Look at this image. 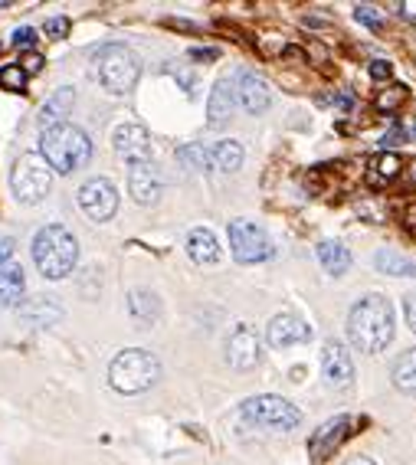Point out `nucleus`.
<instances>
[{"instance_id": "1", "label": "nucleus", "mask_w": 416, "mask_h": 465, "mask_svg": "<svg viewBox=\"0 0 416 465\" xmlns=\"http://www.w3.org/2000/svg\"><path fill=\"white\" fill-rule=\"evenodd\" d=\"M348 338L364 354H377L393 341V305L383 295H367L348 315Z\"/></svg>"}, {"instance_id": "2", "label": "nucleus", "mask_w": 416, "mask_h": 465, "mask_svg": "<svg viewBox=\"0 0 416 465\" xmlns=\"http://www.w3.org/2000/svg\"><path fill=\"white\" fill-rule=\"evenodd\" d=\"M40 154L50 171H56V174H73V171L89 164L92 142L83 128H75L66 122V125L46 128V132L40 134Z\"/></svg>"}, {"instance_id": "3", "label": "nucleus", "mask_w": 416, "mask_h": 465, "mask_svg": "<svg viewBox=\"0 0 416 465\" xmlns=\"http://www.w3.org/2000/svg\"><path fill=\"white\" fill-rule=\"evenodd\" d=\"M34 262L43 279H66L79 262V242L66 226L50 223L34 236Z\"/></svg>"}, {"instance_id": "4", "label": "nucleus", "mask_w": 416, "mask_h": 465, "mask_svg": "<svg viewBox=\"0 0 416 465\" xmlns=\"http://www.w3.org/2000/svg\"><path fill=\"white\" fill-rule=\"evenodd\" d=\"M161 377V361L142 348H128L122 351L109 367V383L118 393H144L151 391Z\"/></svg>"}, {"instance_id": "5", "label": "nucleus", "mask_w": 416, "mask_h": 465, "mask_svg": "<svg viewBox=\"0 0 416 465\" xmlns=\"http://www.w3.org/2000/svg\"><path fill=\"white\" fill-rule=\"evenodd\" d=\"M95 66H99L102 85H105L109 92H115V95L132 92L134 83H138V75H142V63H138V56H134L128 46H118V43L102 46L99 56H95Z\"/></svg>"}, {"instance_id": "6", "label": "nucleus", "mask_w": 416, "mask_h": 465, "mask_svg": "<svg viewBox=\"0 0 416 465\" xmlns=\"http://www.w3.org/2000/svg\"><path fill=\"white\" fill-rule=\"evenodd\" d=\"M243 416H246L253 426L279 430V432H289L302 423V410L295 407V403H289L285 397H272V393L246 400V403H243Z\"/></svg>"}, {"instance_id": "7", "label": "nucleus", "mask_w": 416, "mask_h": 465, "mask_svg": "<svg viewBox=\"0 0 416 465\" xmlns=\"http://www.w3.org/2000/svg\"><path fill=\"white\" fill-rule=\"evenodd\" d=\"M50 183H53V171L36 154H24L17 161V167H14V174H10V187H14L20 203H40L50 193Z\"/></svg>"}, {"instance_id": "8", "label": "nucleus", "mask_w": 416, "mask_h": 465, "mask_svg": "<svg viewBox=\"0 0 416 465\" xmlns=\"http://www.w3.org/2000/svg\"><path fill=\"white\" fill-rule=\"evenodd\" d=\"M230 246H233L236 262H246V266L272 256V242H269L266 230L253 220H233L230 223Z\"/></svg>"}, {"instance_id": "9", "label": "nucleus", "mask_w": 416, "mask_h": 465, "mask_svg": "<svg viewBox=\"0 0 416 465\" xmlns=\"http://www.w3.org/2000/svg\"><path fill=\"white\" fill-rule=\"evenodd\" d=\"M79 207L85 210V216L89 220H95V223H105V220H112L118 210V191L115 183L105 181V177H92V181H85L83 187H79Z\"/></svg>"}, {"instance_id": "10", "label": "nucleus", "mask_w": 416, "mask_h": 465, "mask_svg": "<svg viewBox=\"0 0 416 465\" xmlns=\"http://www.w3.org/2000/svg\"><path fill=\"white\" fill-rule=\"evenodd\" d=\"M112 142H115V151L122 154L125 161L132 164H142V161H151V134L144 125H118L115 134H112Z\"/></svg>"}, {"instance_id": "11", "label": "nucleus", "mask_w": 416, "mask_h": 465, "mask_svg": "<svg viewBox=\"0 0 416 465\" xmlns=\"http://www.w3.org/2000/svg\"><path fill=\"white\" fill-rule=\"evenodd\" d=\"M226 361L233 371H250L259 364V334L253 331L250 324H240L230 341H226Z\"/></svg>"}, {"instance_id": "12", "label": "nucleus", "mask_w": 416, "mask_h": 465, "mask_svg": "<svg viewBox=\"0 0 416 465\" xmlns=\"http://www.w3.org/2000/svg\"><path fill=\"white\" fill-rule=\"evenodd\" d=\"M161 171L151 161H142V164H132V171H128V193L134 197V203H144V207H151V203H158L161 197Z\"/></svg>"}, {"instance_id": "13", "label": "nucleus", "mask_w": 416, "mask_h": 465, "mask_svg": "<svg viewBox=\"0 0 416 465\" xmlns=\"http://www.w3.org/2000/svg\"><path fill=\"white\" fill-rule=\"evenodd\" d=\"M322 371H325L328 383L332 387H348L351 377H354V361H351L348 348L342 341H328L325 351H322Z\"/></svg>"}, {"instance_id": "14", "label": "nucleus", "mask_w": 416, "mask_h": 465, "mask_svg": "<svg viewBox=\"0 0 416 465\" xmlns=\"http://www.w3.org/2000/svg\"><path fill=\"white\" fill-rule=\"evenodd\" d=\"M233 92L250 115H262V112L269 108V102H272V92H269L266 79H259L256 73H243L240 79H236Z\"/></svg>"}, {"instance_id": "15", "label": "nucleus", "mask_w": 416, "mask_h": 465, "mask_svg": "<svg viewBox=\"0 0 416 465\" xmlns=\"http://www.w3.org/2000/svg\"><path fill=\"white\" fill-rule=\"evenodd\" d=\"M308 334H312L308 331V324L295 315H275L266 328V338H269L272 348H292V344H302V341H308Z\"/></svg>"}, {"instance_id": "16", "label": "nucleus", "mask_w": 416, "mask_h": 465, "mask_svg": "<svg viewBox=\"0 0 416 465\" xmlns=\"http://www.w3.org/2000/svg\"><path fill=\"white\" fill-rule=\"evenodd\" d=\"M24 269H20L17 259H4L0 262V308H14L24 302Z\"/></svg>"}, {"instance_id": "17", "label": "nucleus", "mask_w": 416, "mask_h": 465, "mask_svg": "<svg viewBox=\"0 0 416 465\" xmlns=\"http://www.w3.org/2000/svg\"><path fill=\"white\" fill-rule=\"evenodd\" d=\"M73 102H75L73 89L53 92L50 99H46V105H43V112H40V128H43V132H46V128H56V125H66V115L73 112Z\"/></svg>"}, {"instance_id": "18", "label": "nucleus", "mask_w": 416, "mask_h": 465, "mask_svg": "<svg viewBox=\"0 0 416 465\" xmlns=\"http://www.w3.org/2000/svg\"><path fill=\"white\" fill-rule=\"evenodd\" d=\"M351 423H348V416H334V420H328L325 426H322V432H318L315 440H312V449H315V456L318 459H328L338 449V442L348 436Z\"/></svg>"}, {"instance_id": "19", "label": "nucleus", "mask_w": 416, "mask_h": 465, "mask_svg": "<svg viewBox=\"0 0 416 465\" xmlns=\"http://www.w3.org/2000/svg\"><path fill=\"white\" fill-rule=\"evenodd\" d=\"M187 256H191L197 266H213L220 259L217 236L210 230H191V236H187Z\"/></svg>"}, {"instance_id": "20", "label": "nucleus", "mask_w": 416, "mask_h": 465, "mask_svg": "<svg viewBox=\"0 0 416 465\" xmlns=\"http://www.w3.org/2000/svg\"><path fill=\"white\" fill-rule=\"evenodd\" d=\"M233 105H236V92L223 79V83H217V89L210 92V105H207L210 125H226L230 115H233Z\"/></svg>"}, {"instance_id": "21", "label": "nucleus", "mask_w": 416, "mask_h": 465, "mask_svg": "<svg viewBox=\"0 0 416 465\" xmlns=\"http://www.w3.org/2000/svg\"><path fill=\"white\" fill-rule=\"evenodd\" d=\"M318 262L328 269L332 275H344L351 269V252L348 246H342V242H322L318 246Z\"/></svg>"}, {"instance_id": "22", "label": "nucleus", "mask_w": 416, "mask_h": 465, "mask_svg": "<svg viewBox=\"0 0 416 465\" xmlns=\"http://www.w3.org/2000/svg\"><path fill=\"white\" fill-rule=\"evenodd\" d=\"M128 308H132L134 322L142 324V328H151V324L158 322V299L151 295V292H132V299H128Z\"/></svg>"}, {"instance_id": "23", "label": "nucleus", "mask_w": 416, "mask_h": 465, "mask_svg": "<svg viewBox=\"0 0 416 465\" xmlns=\"http://www.w3.org/2000/svg\"><path fill=\"white\" fill-rule=\"evenodd\" d=\"M243 164V148L236 142H220L217 148L210 151V167H217L223 174H233Z\"/></svg>"}, {"instance_id": "24", "label": "nucleus", "mask_w": 416, "mask_h": 465, "mask_svg": "<svg viewBox=\"0 0 416 465\" xmlns=\"http://www.w3.org/2000/svg\"><path fill=\"white\" fill-rule=\"evenodd\" d=\"M374 262H377V269H381V272H387V275H416L413 259L400 256V252H393V250H381Z\"/></svg>"}, {"instance_id": "25", "label": "nucleus", "mask_w": 416, "mask_h": 465, "mask_svg": "<svg viewBox=\"0 0 416 465\" xmlns=\"http://www.w3.org/2000/svg\"><path fill=\"white\" fill-rule=\"evenodd\" d=\"M393 387H400V391H407V393L416 391V348L407 351V354L393 364Z\"/></svg>"}, {"instance_id": "26", "label": "nucleus", "mask_w": 416, "mask_h": 465, "mask_svg": "<svg viewBox=\"0 0 416 465\" xmlns=\"http://www.w3.org/2000/svg\"><path fill=\"white\" fill-rule=\"evenodd\" d=\"M24 315L30 318L34 324H40V328H43V324H53V322H56V318L63 315V312H59V308L53 305V302L34 299V305H26V308H24Z\"/></svg>"}, {"instance_id": "27", "label": "nucleus", "mask_w": 416, "mask_h": 465, "mask_svg": "<svg viewBox=\"0 0 416 465\" xmlns=\"http://www.w3.org/2000/svg\"><path fill=\"white\" fill-rule=\"evenodd\" d=\"M177 158H181L183 167H193V171H207L210 167V151L200 148V144H183V148L177 151Z\"/></svg>"}, {"instance_id": "28", "label": "nucleus", "mask_w": 416, "mask_h": 465, "mask_svg": "<svg viewBox=\"0 0 416 465\" xmlns=\"http://www.w3.org/2000/svg\"><path fill=\"white\" fill-rule=\"evenodd\" d=\"M0 85H7V89L20 92L26 85V73L20 66H4V69H0Z\"/></svg>"}, {"instance_id": "29", "label": "nucleus", "mask_w": 416, "mask_h": 465, "mask_svg": "<svg viewBox=\"0 0 416 465\" xmlns=\"http://www.w3.org/2000/svg\"><path fill=\"white\" fill-rule=\"evenodd\" d=\"M34 43H36V34L30 26H24V30L14 34V46H17V50H34Z\"/></svg>"}, {"instance_id": "30", "label": "nucleus", "mask_w": 416, "mask_h": 465, "mask_svg": "<svg viewBox=\"0 0 416 465\" xmlns=\"http://www.w3.org/2000/svg\"><path fill=\"white\" fill-rule=\"evenodd\" d=\"M400 167H397V158L393 154H383L381 158V177H377V183H383V181H391L393 174H397Z\"/></svg>"}, {"instance_id": "31", "label": "nucleus", "mask_w": 416, "mask_h": 465, "mask_svg": "<svg viewBox=\"0 0 416 465\" xmlns=\"http://www.w3.org/2000/svg\"><path fill=\"white\" fill-rule=\"evenodd\" d=\"M46 34L56 36V40H63V36L69 34V20H66V17H53V20H46Z\"/></svg>"}, {"instance_id": "32", "label": "nucleus", "mask_w": 416, "mask_h": 465, "mask_svg": "<svg viewBox=\"0 0 416 465\" xmlns=\"http://www.w3.org/2000/svg\"><path fill=\"white\" fill-rule=\"evenodd\" d=\"M403 315H407V324H410V331L416 334V292H410L407 299H403Z\"/></svg>"}, {"instance_id": "33", "label": "nucleus", "mask_w": 416, "mask_h": 465, "mask_svg": "<svg viewBox=\"0 0 416 465\" xmlns=\"http://www.w3.org/2000/svg\"><path fill=\"white\" fill-rule=\"evenodd\" d=\"M354 17H358L364 26H381V14H374L371 7H358L354 10Z\"/></svg>"}, {"instance_id": "34", "label": "nucleus", "mask_w": 416, "mask_h": 465, "mask_svg": "<svg viewBox=\"0 0 416 465\" xmlns=\"http://www.w3.org/2000/svg\"><path fill=\"white\" fill-rule=\"evenodd\" d=\"M20 69H24V73H26V75H34V73H40V69H43V56H40V53H26V59H24V66H20Z\"/></svg>"}, {"instance_id": "35", "label": "nucleus", "mask_w": 416, "mask_h": 465, "mask_svg": "<svg viewBox=\"0 0 416 465\" xmlns=\"http://www.w3.org/2000/svg\"><path fill=\"white\" fill-rule=\"evenodd\" d=\"M391 63H387V59H377V63H371V75H374V79H391Z\"/></svg>"}, {"instance_id": "36", "label": "nucleus", "mask_w": 416, "mask_h": 465, "mask_svg": "<svg viewBox=\"0 0 416 465\" xmlns=\"http://www.w3.org/2000/svg\"><path fill=\"white\" fill-rule=\"evenodd\" d=\"M193 59H217V50H193Z\"/></svg>"}, {"instance_id": "37", "label": "nucleus", "mask_w": 416, "mask_h": 465, "mask_svg": "<svg viewBox=\"0 0 416 465\" xmlns=\"http://www.w3.org/2000/svg\"><path fill=\"white\" fill-rule=\"evenodd\" d=\"M344 465H374V459H367V456H354V459H348Z\"/></svg>"}, {"instance_id": "38", "label": "nucleus", "mask_w": 416, "mask_h": 465, "mask_svg": "<svg viewBox=\"0 0 416 465\" xmlns=\"http://www.w3.org/2000/svg\"><path fill=\"white\" fill-rule=\"evenodd\" d=\"M407 14L410 17H416V4H407Z\"/></svg>"}]
</instances>
